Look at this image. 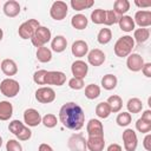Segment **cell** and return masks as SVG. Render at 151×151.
Masks as SVG:
<instances>
[{"instance_id": "14", "label": "cell", "mask_w": 151, "mask_h": 151, "mask_svg": "<svg viewBox=\"0 0 151 151\" xmlns=\"http://www.w3.org/2000/svg\"><path fill=\"white\" fill-rule=\"evenodd\" d=\"M71 72L73 74L74 78H79V79H84L86 76H87V72H88V66L85 61L78 59L76 61L72 63L71 65Z\"/></svg>"}, {"instance_id": "23", "label": "cell", "mask_w": 151, "mask_h": 151, "mask_svg": "<svg viewBox=\"0 0 151 151\" xmlns=\"http://www.w3.org/2000/svg\"><path fill=\"white\" fill-rule=\"evenodd\" d=\"M87 24H88V19L86 18V15L80 14V13L73 15L72 19H71V25H72V27L76 28V29H79V31L85 29V28L87 27Z\"/></svg>"}, {"instance_id": "1", "label": "cell", "mask_w": 151, "mask_h": 151, "mask_svg": "<svg viewBox=\"0 0 151 151\" xmlns=\"http://www.w3.org/2000/svg\"><path fill=\"white\" fill-rule=\"evenodd\" d=\"M59 120L66 129L79 131L85 124L84 110L74 101L65 103L59 110Z\"/></svg>"}, {"instance_id": "24", "label": "cell", "mask_w": 151, "mask_h": 151, "mask_svg": "<svg viewBox=\"0 0 151 151\" xmlns=\"http://www.w3.org/2000/svg\"><path fill=\"white\" fill-rule=\"evenodd\" d=\"M106 103L109 104L110 106V110H111V113H118L122 107H123V99L118 96V94H113V96H110L106 100Z\"/></svg>"}, {"instance_id": "44", "label": "cell", "mask_w": 151, "mask_h": 151, "mask_svg": "<svg viewBox=\"0 0 151 151\" xmlns=\"http://www.w3.org/2000/svg\"><path fill=\"white\" fill-rule=\"evenodd\" d=\"M140 71L143 72V74L146 78H151V63H144Z\"/></svg>"}, {"instance_id": "40", "label": "cell", "mask_w": 151, "mask_h": 151, "mask_svg": "<svg viewBox=\"0 0 151 151\" xmlns=\"http://www.w3.org/2000/svg\"><path fill=\"white\" fill-rule=\"evenodd\" d=\"M85 84H84V79H79V78H74L72 77L70 80H68V87L72 88V90H81L84 88Z\"/></svg>"}, {"instance_id": "30", "label": "cell", "mask_w": 151, "mask_h": 151, "mask_svg": "<svg viewBox=\"0 0 151 151\" xmlns=\"http://www.w3.org/2000/svg\"><path fill=\"white\" fill-rule=\"evenodd\" d=\"M71 7L74 11H83V9H87L90 7H92L94 5L93 0H71L70 2Z\"/></svg>"}, {"instance_id": "19", "label": "cell", "mask_w": 151, "mask_h": 151, "mask_svg": "<svg viewBox=\"0 0 151 151\" xmlns=\"http://www.w3.org/2000/svg\"><path fill=\"white\" fill-rule=\"evenodd\" d=\"M0 67H1V71L4 72V74H6L8 78H11L12 76H15L18 73V66L13 59H4L0 63Z\"/></svg>"}, {"instance_id": "8", "label": "cell", "mask_w": 151, "mask_h": 151, "mask_svg": "<svg viewBox=\"0 0 151 151\" xmlns=\"http://www.w3.org/2000/svg\"><path fill=\"white\" fill-rule=\"evenodd\" d=\"M66 83V74L61 71H46L44 77V85L61 86Z\"/></svg>"}, {"instance_id": "12", "label": "cell", "mask_w": 151, "mask_h": 151, "mask_svg": "<svg viewBox=\"0 0 151 151\" xmlns=\"http://www.w3.org/2000/svg\"><path fill=\"white\" fill-rule=\"evenodd\" d=\"M67 146L71 151H86V139L81 133L72 134L67 140Z\"/></svg>"}, {"instance_id": "48", "label": "cell", "mask_w": 151, "mask_h": 151, "mask_svg": "<svg viewBox=\"0 0 151 151\" xmlns=\"http://www.w3.org/2000/svg\"><path fill=\"white\" fill-rule=\"evenodd\" d=\"M106 151H123L122 146L119 144H110L106 149Z\"/></svg>"}, {"instance_id": "7", "label": "cell", "mask_w": 151, "mask_h": 151, "mask_svg": "<svg viewBox=\"0 0 151 151\" xmlns=\"http://www.w3.org/2000/svg\"><path fill=\"white\" fill-rule=\"evenodd\" d=\"M67 13H68V6H67V4L65 1H60V0L54 1L52 4L51 8H50L51 18L57 20V21H60V20L65 19Z\"/></svg>"}, {"instance_id": "4", "label": "cell", "mask_w": 151, "mask_h": 151, "mask_svg": "<svg viewBox=\"0 0 151 151\" xmlns=\"http://www.w3.org/2000/svg\"><path fill=\"white\" fill-rule=\"evenodd\" d=\"M51 38H52L51 29L47 28L46 26H39L34 32L33 37L31 38V41H32V45L38 48V47L45 46L51 40Z\"/></svg>"}, {"instance_id": "32", "label": "cell", "mask_w": 151, "mask_h": 151, "mask_svg": "<svg viewBox=\"0 0 151 151\" xmlns=\"http://www.w3.org/2000/svg\"><path fill=\"white\" fill-rule=\"evenodd\" d=\"M112 39V32L110 28H101L97 34V40L100 45H106Z\"/></svg>"}, {"instance_id": "35", "label": "cell", "mask_w": 151, "mask_h": 151, "mask_svg": "<svg viewBox=\"0 0 151 151\" xmlns=\"http://www.w3.org/2000/svg\"><path fill=\"white\" fill-rule=\"evenodd\" d=\"M131 120H132V117H131V113H129V112H120V113H118V116L116 118L117 125L122 126V127H125V126L130 125Z\"/></svg>"}, {"instance_id": "43", "label": "cell", "mask_w": 151, "mask_h": 151, "mask_svg": "<svg viewBox=\"0 0 151 151\" xmlns=\"http://www.w3.org/2000/svg\"><path fill=\"white\" fill-rule=\"evenodd\" d=\"M46 70H38L33 73V81L37 85H44V77H45Z\"/></svg>"}, {"instance_id": "16", "label": "cell", "mask_w": 151, "mask_h": 151, "mask_svg": "<svg viewBox=\"0 0 151 151\" xmlns=\"http://www.w3.org/2000/svg\"><path fill=\"white\" fill-rule=\"evenodd\" d=\"M105 60H106V55L99 48H93L87 53V61L92 66H100L105 63Z\"/></svg>"}, {"instance_id": "36", "label": "cell", "mask_w": 151, "mask_h": 151, "mask_svg": "<svg viewBox=\"0 0 151 151\" xmlns=\"http://www.w3.org/2000/svg\"><path fill=\"white\" fill-rule=\"evenodd\" d=\"M41 123L44 124L45 127H47V129H52V127L57 126V124H58V119H57V117H55L53 113H47V114H45V116L41 118Z\"/></svg>"}, {"instance_id": "22", "label": "cell", "mask_w": 151, "mask_h": 151, "mask_svg": "<svg viewBox=\"0 0 151 151\" xmlns=\"http://www.w3.org/2000/svg\"><path fill=\"white\" fill-rule=\"evenodd\" d=\"M117 24L119 25V28H120L122 31H124V32H131V31L134 29V26H136V25H134V21H133V19H132V17L126 15V14L119 17Z\"/></svg>"}, {"instance_id": "46", "label": "cell", "mask_w": 151, "mask_h": 151, "mask_svg": "<svg viewBox=\"0 0 151 151\" xmlns=\"http://www.w3.org/2000/svg\"><path fill=\"white\" fill-rule=\"evenodd\" d=\"M38 151H54L53 147L51 145H48L47 143H41L38 147Z\"/></svg>"}, {"instance_id": "25", "label": "cell", "mask_w": 151, "mask_h": 151, "mask_svg": "<svg viewBox=\"0 0 151 151\" xmlns=\"http://www.w3.org/2000/svg\"><path fill=\"white\" fill-rule=\"evenodd\" d=\"M130 9V1L129 0H116L113 2V12L118 15H125V13Z\"/></svg>"}, {"instance_id": "21", "label": "cell", "mask_w": 151, "mask_h": 151, "mask_svg": "<svg viewBox=\"0 0 151 151\" xmlns=\"http://www.w3.org/2000/svg\"><path fill=\"white\" fill-rule=\"evenodd\" d=\"M13 114V105L7 100L0 101V120H9Z\"/></svg>"}, {"instance_id": "38", "label": "cell", "mask_w": 151, "mask_h": 151, "mask_svg": "<svg viewBox=\"0 0 151 151\" xmlns=\"http://www.w3.org/2000/svg\"><path fill=\"white\" fill-rule=\"evenodd\" d=\"M118 19H119V17H118L112 9H109V11H106V13H105V21H104V25H106V26L114 25V24L118 22Z\"/></svg>"}, {"instance_id": "2", "label": "cell", "mask_w": 151, "mask_h": 151, "mask_svg": "<svg viewBox=\"0 0 151 151\" xmlns=\"http://www.w3.org/2000/svg\"><path fill=\"white\" fill-rule=\"evenodd\" d=\"M87 131V139H86V147L88 151H103L105 147V139H104V126L99 119H90L86 124Z\"/></svg>"}, {"instance_id": "27", "label": "cell", "mask_w": 151, "mask_h": 151, "mask_svg": "<svg viewBox=\"0 0 151 151\" xmlns=\"http://www.w3.org/2000/svg\"><path fill=\"white\" fill-rule=\"evenodd\" d=\"M118 84V79L114 74H105L103 78H101V86L103 88L107 90V91H111V90H114L116 86Z\"/></svg>"}, {"instance_id": "3", "label": "cell", "mask_w": 151, "mask_h": 151, "mask_svg": "<svg viewBox=\"0 0 151 151\" xmlns=\"http://www.w3.org/2000/svg\"><path fill=\"white\" fill-rule=\"evenodd\" d=\"M133 47H134L133 38L131 35H123L116 41V44L113 46V51H114V54L117 57L125 58V57L131 54Z\"/></svg>"}, {"instance_id": "20", "label": "cell", "mask_w": 151, "mask_h": 151, "mask_svg": "<svg viewBox=\"0 0 151 151\" xmlns=\"http://www.w3.org/2000/svg\"><path fill=\"white\" fill-rule=\"evenodd\" d=\"M67 47V39L64 35H55L51 41V51L61 53Z\"/></svg>"}, {"instance_id": "17", "label": "cell", "mask_w": 151, "mask_h": 151, "mask_svg": "<svg viewBox=\"0 0 151 151\" xmlns=\"http://www.w3.org/2000/svg\"><path fill=\"white\" fill-rule=\"evenodd\" d=\"M71 52H72V54H73L76 58L85 57V55L88 53V45H87V42L84 41V40H76V41L72 44Z\"/></svg>"}, {"instance_id": "6", "label": "cell", "mask_w": 151, "mask_h": 151, "mask_svg": "<svg viewBox=\"0 0 151 151\" xmlns=\"http://www.w3.org/2000/svg\"><path fill=\"white\" fill-rule=\"evenodd\" d=\"M39 26H40V24H39V21L37 19H28V20H26L18 28L19 37L21 39H31Z\"/></svg>"}, {"instance_id": "39", "label": "cell", "mask_w": 151, "mask_h": 151, "mask_svg": "<svg viewBox=\"0 0 151 151\" xmlns=\"http://www.w3.org/2000/svg\"><path fill=\"white\" fill-rule=\"evenodd\" d=\"M136 129L140 133H149L151 131V123H147V122L143 120L142 118H139L136 122Z\"/></svg>"}, {"instance_id": "41", "label": "cell", "mask_w": 151, "mask_h": 151, "mask_svg": "<svg viewBox=\"0 0 151 151\" xmlns=\"http://www.w3.org/2000/svg\"><path fill=\"white\" fill-rule=\"evenodd\" d=\"M6 151H22V146L18 140L8 139L6 143Z\"/></svg>"}, {"instance_id": "45", "label": "cell", "mask_w": 151, "mask_h": 151, "mask_svg": "<svg viewBox=\"0 0 151 151\" xmlns=\"http://www.w3.org/2000/svg\"><path fill=\"white\" fill-rule=\"evenodd\" d=\"M143 146L146 151H151V134L150 133H146V136L143 140Z\"/></svg>"}, {"instance_id": "18", "label": "cell", "mask_w": 151, "mask_h": 151, "mask_svg": "<svg viewBox=\"0 0 151 151\" xmlns=\"http://www.w3.org/2000/svg\"><path fill=\"white\" fill-rule=\"evenodd\" d=\"M4 13L8 18H15L20 13V4L15 0H8L4 4Z\"/></svg>"}, {"instance_id": "49", "label": "cell", "mask_w": 151, "mask_h": 151, "mask_svg": "<svg viewBox=\"0 0 151 151\" xmlns=\"http://www.w3.org/2000/svg\"><path fill=\"white\" fill-rule=\"evenodd\" d=\"M134 5L136 6H138V7H150L151 6V1H145V2H143V1H138V0H136L134 1Z\"/></svg>"}, {"instance_id": "50", "label": "cell", "mask_w": 151, "mask_h": 151, "mask_svg": "<svg viewBox=\"0 0 151 151\" xmlns=\"http://www.w3.org/2000/svg\"><path fill=\"white\" fill-rule=\"evenodd\" d=\"M2 37H4V32H2V29L0 28V41L2 40Z\"/></svg>"}, {"instance_id": "13", "label": "cell", "mask_w": 151, "mask_h": 151, "mask_svg": "<svg viewBox=\"0 0 151 151\" xmlns=\"http://www.w3.org/2000/svg\"><path fill=\"white\" fill-rule=\"evenodd\" d=\"M134 25L137 24L139 28H147L151 25V11L149 9H140L137 11L133 18Z\"/></svg>"}, {"instance_id": "29", "label": "cell", "mask_w": 151, "mask_h": 151, "mask_svg": "<svg viewBox=\"0 0 151 151\" xmlns=\"http://www.w3.org/2000/svg\"><path fill=\"white\" fill-rule=\"evenodd\" d=\"M150 38V29L149 28H137L133 32V40L138 44H143L147 41Z\"/></svg>"}, {"instance_id": "37", "label": "cell", "mask_w": 151, "mask_h": 151, "mask_svg": "<svg viewBox=\"0 0 151 151\" xmlns=\"http://www.w3.org/2000/svg\"><path fill=\"white\" fill-rule=\"evenodd\" d=\"M24 123H21L20 120H18V119H13V120H11L9 122V124H8V130H9V132L11 133H13L14 136H17L22 129H24Z\"/></svg>"}, {"instance_id": "15", "label": "cell", "mask_w": 151, "mask_h": 151, "mask_svg": "<svg viewBox=\"0 0 151 151\" xmlns=\"http://www.w3.org/2000/svg\"><path fill=\"white\" fill-rule=\"evenodd\" d=\"M144 65V59L140 54L138 53H131L130 55H127L126 59V66L130 71L132 72H139L142 70Z\"/></svg>"}, {"instance_id": "26", "label": "cell", "mask_w": 151, "mask_h": 151, "mask_svg": "<svg viewBox=\"0 0 151 151\" xmlns=\"http://www.w3.org/2000/svg\"><path fill=\"white\" fill-rule=\"evenodd\" d=\"M35 55L40 63H50L52 60V51L46 46L38 47Z\"/></svg>"}, {"instance_id": "28", "label": "cell", "mask_w": 151, "mask_h": 151, "mask_svg": "<svg viewBox=\"0 0 151 151\" xmlns=\"http://www.w3.org/2000/svg\"><path fill=\"white\" fill-rule=\"evenodd\" d=\"M127 112L129 113H139L143 110V103L139 98H130L126 104Z\"/></svg>"}, {"instance_id": "31", "label": "cell", "mask_w": 151, "mask_h": 151, "mask_svg": "<svg viewBox=\"0 0 151 151\" xmlns=\"http://www.w3.org/2000/svg\"><path fill=\"white\" fill-rule=\"evenodd\" d=\"M96 114H97V117H99L101 119L107 118L111 114V110H110L109 104L106 101H101V103L97 104V106H96Z\"/></svg>"}, {"instance_id": "42", "label": "cell", "mask_w": 151, "mask_h": 151, "mask_svg": "<svg viewBox=\"0 0 151 151\" xmlns=\"http://www.w3.org/2000/svg\"><path fill=\"white\" fill-rule=\"evenodd\" d=\"M19 140H22V142H25V140H28L31 137H32V131H31V129L28 127V126H24V129L15 136Z\"/></svg>"}, {"instance_id": "33", "label": "cell", "mask_w": 151, "mask_h": 151, "mask_svg": "<svg viewBox=\"0 0 151 151\" xmlns=\"http://www.w3.org/2000/svg\"><path fill=\"white\" fill-rule=\"evenodd\" d=\"M100 96V87L96 84H90L85 87V97L90 100H93Z\"/></svg>"}, {"instance_id": "51", "label": "cell", "mask_w": 151, "mask_h": 151, "mask_svg": "<svg viewBox=\"0 0 151 151\" xmlns=\"http://www.w3.org/2000/svg\"><path fill=\"white\" fill-rule=\"evenodd\" d=\"M1 145H2V138L0 137V147H1Z\"/></svg>"}, {"instance_id": "10", "label": "cell", "mask_w": 151, "mask_h": 151, "mask_svg": "<svg viewBox=\"0 0 151 151\" xmlns=\"http://www.w3.org/2000/svg\"><path fill=\"white\" fill-rule=\"evenodd\" d=\"M35 99L41 104H50L55 99V92L50 86L39 87L35 91Z\"/></svg>"}, {"instance_id": "9", "label": "cell", "mask_w": 151, "mask_h": 151, "mask_svg": "<svg viewBox=\"0 0 151 151\" xmlns=\"http://www.w3.org/2000/svg\"><path fill=\"white\" fill-rule=\"evenodd\" d=\"M123 144H124V149L125 151H136L137 146H138V138L137 134L134 132V130L132 129H126L123 132Z\"/></svg>"}, {"instance_id": "34", "label": "cell", "mask_w": 151, "mask_h": 151, "mask_svg": "<svg viewBox=\"0 0 151 151\" xmlns=\"http://www.w3.org/2000/svg\"><path fill=\"white\" fill-rule=\"evenodd\" d=\"M105 13L106 11L105 9H101V8H97L94 11H92L91 13V20L93 24H97V25H101L104 24L105 21Z\"/></svg>"}, {"instance_id": "11", "label": "cell", "mask_w": 151, "mask_h": 151, "mask_svg": "<svg viewBox=\"0 0 151 151\" xmlns=\"http://www.w3.org/2000/svg\"><path fill=\"white\" fill-rule=\"evenodd\" d=\"M41 114L35 109H26L24 111V122L28 127H35L41 123Z\"/></svg>"}, {"instance_id": "5", "label": "cell", "mask_w": 151, "mask_h": 151, "mask_svg": "<svg viewBox=\"0 0 151 151\" xmlns=\"http://www.w3.org/2000/svg\"><path fill=\"white\" fill-rule=\"evenodd\" d=\"M19 91H20V85L15 79L6 78L0 83V92L7 98L15 97L19 93Z\"/></svg>"}, {"instance_id": "47", "label": "cell", "mask_w": 151, "mask_h": 151, "mask_svg": "<svg viewBox=\"0 0 151 151\" xmlns=\"http://www.w3.org/2000/svg\"><path fill=\"white\" fill-rule=\"evenodd\" d=\"M142 119L147 123H151V110H145L142 114Z\"/></svg>"}]
</instances>
